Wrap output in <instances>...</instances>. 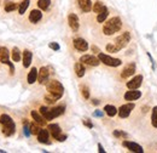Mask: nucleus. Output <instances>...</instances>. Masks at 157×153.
<instances>
[{"label": "nucleus", "mask_w": 157, "mask_h": 153, "mask_svg": "<svg viewBox=\"0 0 157 153\" xmlns=\"http://www.w3.org/2000/svg\"><path fill=\"white\" fill-rule=\"evenodd\" d=\"M81 94H82L83 99H86V100H88V99H89V89H88L86 85L81 86Z\"/></svg>", "instance_id": "obj_38"}, {"label": "nucleus", "mask_w": 157, "mask_h": 153, "mask_svg": "<svg viewBox=\"0 0 157 153\" xmlns=\"http://www.w3.org/2000/svg\"><path fill=\"white\" fill-rule=\"evenodd\" d=\"M121 49L115 44V43H112V44H108L106 45V51L108 52H118Z\"/></svg>", "instance_id": "obj_36"}, {"label": "nucleus", "mask_w": 157, "mask_h": 153, "mask_svg": "<svg viewBox=\"0 0 157 153\" xmlns=\"http://www.w3.org/2000/svg\"><path fill=\"white\" fill-rule=\"evenodd\" d=\"M133 109H134V103H133V102H132V103H126V105H122V106L118 108L117 114H118L120 118H127Z\"/></svg>", "instance_id": "obj_7"}, {"label": "nucleus", "mask_w": 157, "mask_h": 153, "mask_svg": "<svg viewBox=\"0 0 157 153\" xmlns=\"http://www.w3.org/2000/svg\"><path fill=\"white\" fill-rule=\"evenodd\" d=\"M67 137H68L67 135H63V134H62V135L59 136V139H58L57 141H59V142H63V141H65V140H67Z\"/></svg>", "instance_id": "obj_41"}, {"label": "nucleus", "mask_w": 157, "mask_h": 153, "mask_svg": "<svg viewBox=\"0 0 157 153\" xmlns=\"http://www.w3.org/2000/svg\"><path fill=\"white\" fill-rule=\"evenodd\" d=\"M82 123H83L87 128H89V129H92V128H93V124L91 123V121H89L88 119H83V120H82Z\"/></svg>", "instance_id": "obj_40"}, {"label": "nucleus", "mask_w": 157, "mask_h": 153, "mask_svg": "<svg viewBox=\"0 0 157 153\" xmlns=\"http://www.w3.org/2000/svg\"><path fill=\"white\" fill-rule=\"evenodd\" d=\"M64 111H65V107H64V106H56V107L51 108V115H52V118L54 119V118L62 115L63 113H64Z\"/></svg>", "instance_id": "obj_22"}, {"label": "nucleus", "mask_w": 157, "mask_h": 153, "mask_svg": "<svg viewBox=\"0 0 157 153\" xmlns=\"http://www.w3.org/2000/svg\"><path fill=\"white\" fill-rule=\"evenodd\" d=\"M39 112L44 115V118H45L46 120H52V119H53L52 115H51V108H47L46 106H42V107H40Z\"/></svg>", "instance_id": "obj_25"}, {"label": "nucleus", "mask_w": 157, "mask_h": 153, "mask_svg": "<svg viewBox=\"0 0 157 153\" xmlns=\"http://www.w3.org/2000/svg\"><path fill=\"white\" fill-rule=\"evenodd\" d=\"M68 23H69V27L71 28V30L74 32H77L79 28H80V21H79V17L76 14H69L68 15Z\"/></svg>", "instance_id": "obj_8"}, {"label": "nucleus", "mask_w": 157, "mask_h": 153, "mask_svg": "<svg viewBox=\"0 0 157 153\" xmlns=\"http://www.w3.org/2000/svg\"><path fill=\"white\" fill-rule=\"evenodd\" d=\"M108 16H109V10H108V8H105L102 12L98 14V16H97V21H98L99 23H103V22H105V20L108 18Z\"/></svg>", "instance_id": "obj_27"}, {"label": "nucleus", "mask_w": 157, "mask_h": 153, "mask_svg": "<svg viewBox=\"0 0 157 153\" xmlns=\"http://www.w3.org/2000/svg\"><path fill=\"white\" fill-rule=\"evenodd\" d=\"M48 46H50L52 50H54V51H58V50L60 49V46H59V44H58V43H50V44H48Z\"/></svg>", "instance_id": "obj_39"}, {"label": "nucleus", "mask_w": 157, "mask_h": 153, "mask_svg": "<svg viewBox=\"0 0 157 153\" xmlns=\"http://www.w3.org/2000/svg\"><path fill=\"white\" fill-rule=\"evenodd\" d=\"M38 74H39V71L35 67L31 68L30 72H29V74H28V78H27L28 84H34L38 80Z\"/></svg>", "instance_id": "obj_21"}, {"label": "nucleus", "mask_w": 157, "mask_h": 153, "mask_svg": "<svg viewBox=\"0 0 157 153\" xmlns=\"http://www.w3.org/2000/svg\"><path fill=\"white\" fill-rule=\"evenodd\" d=\"M92 51H94L96 54H99V52H100V50H99V49H98L97 46H94V45L92 46Z\"/></svg>", "instance_id": "obj_44"}, {"label": "nucleus", "mask_w": 157, "mask_h": 153, "mask_svg": "<svg viewBox=\"0 0 157 153\" xmlns=\"http://www.w3.org/2000/svg\"><path fill=\"white\" fill-rule=\"evenodd\" d=\"M131 41V33L129 32H123L122 34H120L116 39H115V44L122 50L127 46Z\"/></svg>", "instance_id": "obj_5"}, {"label": "nucleus", "mask_w": 157, "mask_h": 153, "mask_svg": "<svg viewBox=\"0 0 157 153\" xmlns=\"http://www.w3.org/2000/svg\"><path fill=\"white\" fill-rule=\"evenodd\" d=\"M134 73H135V63L131 62V63H128L127 66H126V67L122 69V72H121V78H122V79H127V78L132 77Z\"/></svg>", "instance_id": "obj_9"}, {"label": "nucleus", "mask_w": 157, "mask_h": 153, "mask_svg": "<svg viewBox=\"0 0 157 153\" xmlns=\"http://www.w3.org/2000/svg\"><path fill=\"white\" fill-rule=\"evenodd\" d=\"M141 97V91L138 89H129V91L124 94V100L126 101H135Z\"/></svg>", "instance_id": "obj_11"}, {"label": "nucleus", "mask_w": 157, "mask_h": 153, "mask_svg": "<svg viewBox=\"0 0 157 153\" xmlns=\"http://www.w3.org/2000/svg\"><path fill=\"white\" fill-rule=\"evenodd\" d=\"M41 18H42V12L40 10H31V12L29 14V21L31 23H38Z\"/></svg>", "instance_id": "obj_20"}, {"label": "nucleus", "mask_w": 157, "mask_h": 153, "mask_svg": "<svg viewBox=\"0 0 157 153\" xmlns=\"http://www.w3.org/2000/svg\"><path fill=\"white\" fill-rule=\"evenodd\" d=\"M104 112H105L109 117H115V115L117 114L118 109H117L115 106H112V105H106V106L104 107Z\"/></svg>", "instance_id": "obj_24"}, {"label": "nucleus", "mask_w": 157, "mask_h": 153, "mask_svg": "<svg viewBox=\"0 0 157 153\" xmlns=\"http://www.w3.org/2000/svg\"><path fill=\"white\" fill-rule=\"evenodd\" d=\"M74 69H75V73H76V75H77L79 78H82V77L85 75L86 69H85V66H83V63L81 62V61H80V62H77V63H75Z\"/></svg>", "instance_id": "obj_23"}, {"label": "nucleus", "mask_w": 157, "mask_h": 153, "mask_svg": "<svg viewBox=\"0 0 157 153\" xmlns=\"http://www.w3.org/2000/svg\"><path fill=\"white\" fill-rule=\"evenodd\" d=\"M106 6L102 3V2H97V3H94L93 4V8H92V10L96 12V14H99V12H102L104 9H105Z\"/></svg>", "instance_id": "obj_29"}, {"label": "nucleus", "mask_w": 157, "mask_h": 153, "mask_svg": "<svg viewBox=\"0 0 157 153\" xmlns=\"http://www.w3.org/2000/svg\"><path fill=\"white\" fill-rule=\"evenodd\" d=\"M92 103H93V105H99V100L94 99V100H92Z\"/></svg>", "instance_id": "obj_46"}, {"label": "nucleus", "mask_w": 157, "mask_h": 153, "mask_svg": "<svg viewBox=\"0 0 157 153\" xmlns=\"http://www.w3.org/2000/svg\"><path fill=\"white\" fill-rule=\"evenodd\" d=\"M93 115L94 117H103V112L102 111H96V112L93 113Z\"/></svg>", "instance_id": "obj_42"}, {"label": "nucleus", "mask_w": 157, "mask_h": 153, "mask_svg": "<svg viewBox=\"0 0 157 153\" xmlns=\"http://www.w3.org/2000/svg\"><path fill=\"white\" fill-rule=\"evenodd\" d=\"M11 56H12L13 62H19V61L22 60L21 51H19V49H18V47H16V46L12 49V54H11Z\"/></svg>", "instance_id": "obj_26"}, {"label": "nucleus", "mask_w": 157, "mask_h": 153, "mask_svg": "<svg viewBox=\"0 0 157 153\" xmlns=\"http://www.w3.org/2000/svg\"><path fill=\"white\" fill-rule=\"evenodd\" d=\"M122 145L126 148H128L131 152H135V153H143L144 152V149H143V147L140 145H138L135 142H132V141H127V140H126V141L122 142Z\"/></svg>", "instance_id": "obj_12"}, {"label": "nucleus", "mask_w": 157, "mask_h": 153, "mask_svg": "<svg viewBox=\"0 0 157 153\" xmlns=\"http://www.w3.org/2000/svg\"><path fill=\"white\" fill-rule=\"evenodd\" d=\"M47 129H48L50 134L52 135V137H53L54 140H58L59 136L62 135V129H60V127H59L58 124H50V125L47 127Z\"/></svg>", "instance_id": "obj_17"}, {"label": "nucleus", "mask_w": 157, "mask_h": 153, "mask_svg": "<svg viewBox=\"0 0 157 153\" xmlns=\"http://www.w3.org/2000/svg\"><path fill=\"white\" fill-rule=\"evenodd\" d=\"M1 63H4V65H7L9 67H10V74L11 75H13L15 74V66H13V63L11 62V61L7 58V60H5V61H3Z\"/></svg>", "instance_id": "obj_37"}, {"label": "nucleus", "mask_w": 157, "mask_h": 153, "mask_svg": "<svg viewBox=\"0 0 157 153\" xmlns=\"http://www.w3.org/2000/svg\"><path fill=\"white\" fill-rule=\"evenodd\" d=\"M36 136H38V141H39L40 143H45V145H50V143H51L48 129H47V130H46V129H41Z\"/></svg>", "instance_id": "obj_15"}, {"label": "nucleus", "mask_w": 157, "mask_h": 153, "mask_svg": "<svg viewBox=\"0 0 157 153\" xmlns=\"http://www.w3.org/2000/svg\"><path fill=\"white\" fill-rule=\"evenodd\" d=\"M18 6H19V5L16 4V3H13V2H9V3L5 4V11H6V12H12V11H15Z\"/></svg>", "instance_id": "obj_31"}, {"label": "nucleus", "mask_w": 157, "mask_h": 153, "mask_svg": "<svg viewBox=\"0 0 157 153\" xmlns=\"http://www.w3.org/2000/svg\"><path fill=\"white\" fill-rule=\"evenodd\" d=\"M30 115H31V118H33V120H35V123H38L40 127H45L46 125V119L44 118V115L40 113V112H38V111H31L30 112Z\"/></svg>", "instance_id": "obj_16"}, {"label": "nucleus", "mask_w": 157, "mask_h": 153, "mask_svg": "<svg viewBox=\"0 0 157 153\" xmlns=\"http://www.w3.org/2000/svg\"><path fill=\"white\" fill-rule=\"evenodd\" d=\"M98 58L100 60V62H103L105 66H109V67H118L122 65V61L120 58H115V57H111L106 54H103V52H99L98 54Z\"/></svg>", "instance_id": "obj_4"}, {"label": "nucleus", "mask_w": 157, "mask_h": 153, "mask_svg": "<svg viewBox=\"0 0 157 153\" xmlns=\"http://www.w3.org/2000/svg\"><path fill=\"white\" fill-rule=\"evenodd\" d=\"M141 83H143V75L139 74V75L133 77V78L127 83V87H128V89H139V87L141 86Z\"/></svg>", "instance_id": "obj_14"}, {"label": "nucleus", "mask_w": 157, "mask_h": 153, "mask_svg": "<svg viewBox=\"0 0 157 153\" xmlns=\"http://www.w3.org/2000/svg\"><path fill=\"white\" fill-rule=\"evenodd\" d=\"M46 89H47V93L53 94L56 96H58L59 99L63 96L64 94V86H63L58 80H48L46 83Z\"/></svg>", "instance_id": "obj_3"}, {"label": "nucleus", "mask_w": 157, "mask_h": 153, "mask_svg": "<svg viewBox=\"0 0 157 153\" xmlns=\"http://www.w3.org/2000/svg\"><path fill=\"white\" fill-rule=\"evenodd\" d=\"M48 77H50V72L47 67H41L38 74V83L39 84H46L48 81Z\"/></svg>", "instance_id": "obj_13"}, {"label": "nucleus", "mask_w": 157, "mask_h": 153, "mask_svg": "<svg viewBox=\"0 0 157 153\" xmlns=\"http://www.w3.org/2000/svg\"><path fill=\"white\" fill-rule=\"evenodd\" d=\"M77 5L81 11L83 12H89L92 10V0H77Z\"/></svg>", "instance_id": "obj_18"}, {"label": "nucleus", "mask_w": 157, "mask_h": 153, "mask_svg": "<svg viewBox=\"0 0 157 153\" xmlns=\"http://www.w3.org/2000/svg\"><path fill=\"white\" fill-rule=\"evenodd\" d=\"M80 61L82 63H85V65L93 66V67H97L100 63V60L98 57H96V56H93V55H83V56L80 57Z\"/></svg>", "instance_id": "obj_6"}, {"label": "nucleus", "mask_w": 157, "mask_h": 153, "mask_svg": "<svg viewBox=\"0 0 157 153\" xmlns=\"http://www.w3.org/2000/svg\"><path fill=\"white\" fill-rule=\"evenodd\" d=\"M40 130H41V129H40V127H39L38 123H31V124H30V133L33 134V135H38Z\"/></svg>", "instance_id": "obj_35"}, {"label": "nucleus", "mask_w": 157, "mask_h": 153, "mask_svg": "<svg viewBox=\"0 0 157 153\" xmlns=\"http://www.w3.org/2000/svg\"><path fill=\"white\" fill-rule=\"evenodd\" d=\"M121 28H122V21H121L120 17L115 16V17L108 20L104 23V26H103V33L105 35L110 37V35H114L115 33L120 32Z\"/></svg>", "instance_id": "obj_1"}, {"label": "nucleus", "mask_w": 157, "mask_h": 153, "mask_svg": "<svg viewBox=\"0 0 157 153\" xmlns=\"http://www.w3.org/2000/svg\"><path fill=\"white\" fill-rule=\"evenodd\" d=\"M151 123L153 128H157V106L152 108V114H151Z\"/></svg>", "instance_id": "obj_33"}, {"label": "nucleus", "mask_w": 157, "mask_h": 153, "mask_svg": "<svg viewBox=\"0 0 157 153\" xmlns=\"http://www.w3.org/2000/svg\"><path fill=\"white\" fill-rule=\"evenodd\" d=\"M51 5V2L50 0H38V6L40 10L42 11H46Z\"/></svg>", "instance_id": "obj_28"}, {"label": "nucleus", "mask_w": 157, "mask_h": 153, "mask_svg": "<svg viewBox=\"0 0 157 153\" xmlns=\"http://www.w3.org/2000/svg\"><path fill=\"white\" fill-rule=\"evenodd\" d=\"M59 100V97L58 96H56V95H53V94H50V93H47L46 95H45V101L47 102V103H54L56 101H58Z\"/></svg>", "instance_id": "obj_32"}, {"label": "nucleus", "mask_w": 157, "mask_h": 153, "mask_svg": "<svg viewBox=\"0 0 157 153\" xmlns=\"http://www.w3.org/2000/svg\"><path fill=\"white\" fill-rule=\"evenodd\" d=\"M29 3H30V0H23V2L19 4V6H18V12H19V15H23V14L27 11V9H28V6H29Z\"/></svg>", "instance_id": "obj_30"}, {"label": "nucleus", "mask_w": 157, "mask_h": 153, "mask_svg": "<svg viewBox=\"0 0 157 153\" xmlns=\"http://www.w3.org/2000/svg\"><path fill=\"white\" fill-rule=\"evenodd\" d=\"M23 67L28 68L31 65V60H33V54H31L29 50H24L23 51Z\"/></svg>", "instance_id": "obj_19"}, {"label": "nucleus", "mask_w": 157, "mask_h": 153, "mask_svg": "<svg viewBox=\"0 0 157 153\" xmlns=\"http://www.w3.org/2000/svg\"><path fill=\"white\" fill-rule=\"evenodd\" d=\"M73 44H74V47L80 52H85L88 50V43L82 38H75Z\"/></svg>", "instance_id": "obj_10"}, {"label": "nucleus", "mask_w": 157, "mask_h": 153, "mask_svg": "<svg viewBox=\"0 0 157 153\" xmlns=\"http://www.w3.org/2000/svg\"><path fill=\"white\" fill-rule=\"evenodd\" d=\"M98 152H99V153H105V149L103 148V146H102L100 143H98Z\"/></svg>", "instance_id": "obj_43"}, {"label": "nucleus", "mask_w": 157, "mask_h": 153, "mask_svg": "<svg viewBox=\"0 0 157 153\" xmlns=\"http://www.w3.org/2000/svg\"><path fill=\"white\" fill-rule=\"evenodd\" d=\"M0 124L3 125V130L1 133L5 136H12L16 133V124L12 120V118L7 114H1L0 115Z\"/></svg>", "instance_id": "obj_2"}, {"label": "nucleus", "mask_w": 157, "mask_h": 153, "mask_svg": "<svg viewBox=\"0 0 157 153\" xmlns=\"http://www.w3.org/2000/svg\"><path fill=\"white\" fill-rule=\"evenodd\" d=\"M112 134L115 137H118V139H128V136H129L127 133H124L122 130H114Z\"/></svg>", "instance_id": "obj_34"}, {"label": "nucleus", "mask_w": 157, "mask_h": 153, "mask_svg": "<svg viewBox=\"0 0 157 153\" xmlns=\"http://www.w3.org/2000/svg\"><path fill=\"white\" fill-rule=\"evenodd\" d=\"M6 50H7V49H6L5 46H0V55H1L4 51H6Z\"/></svg>", "instance_id": "obj_45"}]
</instances>
